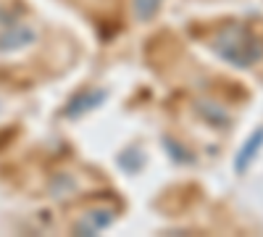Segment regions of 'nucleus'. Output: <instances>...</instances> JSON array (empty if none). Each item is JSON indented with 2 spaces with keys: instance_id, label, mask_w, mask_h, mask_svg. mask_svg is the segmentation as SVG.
Instances as JSON below:
<instances>
[{
  "instance_id": "f03ea898",
  "label": "nucleus",
  "mask_w": 263,
  "mask_h": 237,
  "mask_svg": "<svg viewBox=\"0 0 263 237\" xmlns=\"http://www.w3.org/2000/svg\"><path fill=\"white\" fill-rule=\"evenodd\" d=\"M34 27L21 19L18 8H0V53H13L34 42Z\"/></svg>"
},
{
  "instance_id": "7ed1b4c3",
  "label": "nucleus",
  "mask_w": 263,
  "mask_h": 237,
  "mask_svg": "<svg viewBox=\"0 0 263 237\" xmlns=\"http://www.w3.org/2000/svg\"><path fill=\"white\" fill-rule=\"evenodd\" d=\"M111 222H114L111 208H90L79 216V222L74 224V232L77 234H98L105 227H111Z\"/></svg>"
},
{
  "instance_id": "20e7f679",
  "label": "nucleus",
  "mask_w": 263,
  "mask_h": 237,
  "mask_svg": "<svg viewBox=\"0 0 263 237\" xmlns=\"http://www.w3.org/2000/svg\"><path fill=\"white\" fill-rule=\"evenodd\" d=\"M260 145H263V126H260V129H255V132L248 137V142L242 145V150H239L237 158H234V169H237V171H245V169L250 166V161L258 156Z\"/></svg>"
},
{
  "instance_id": "f257e3e1",
  "label": "nucleus",
  "mask_w": 263,
  "mask_h": 237,
  "mask_svg": "<svg viewBox=\"0 0 263 237\" xmlns=\"http://www.w3.org/2000/svg\"><path fill=\"white\" fill-rule=\"evenodd\" d=\"M211 48L221 61L237 69H250L258 61H263V40L242 21L224 24L211 37Z\"/></svg>"
},
{
  "instance_id": "423d86ee",
  "label": "nucleus",
  "mask_w": 263,
  "mask_h": 237,
  "mask_svg": "<svg viewBox=\"0 0 263 237\" xmlns=\"http://www.w3.org/2000/svg\"><path fill=\"white\" fill-rule=\"evenodd\" d=\"M163 6V0H132V11L137 21H150Z\"/></svg>"
},
{
  "instance_id": "39448f33",
  "label": "nucleus",
  "mask_w": 263,
  "mask_h": 237,
  "mask_svg": "<svg viewBox=\"0 0 263 237\" xmlns=\"http://www.w3.org/2000/svg\"><path fill=\"white\" fill-rule=\"evenodd\" d=\"M100 100H105V93H103V90H92V93H87V95L82 93L79 98H74V100L69 103V111H66V114H69V116H79L82 111L95 108Z\"/></svg>"
}]
</instances>
